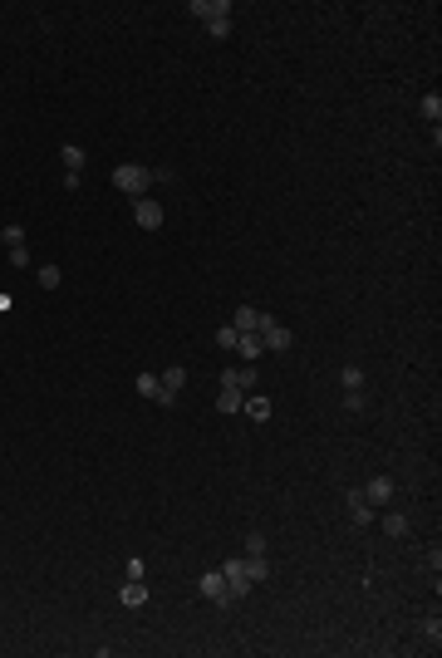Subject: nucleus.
<instances>
[{"mask_svg": "<svg viewBox=\"0 0 442 658\" xmlns=\"http://www.w3.org/2000/svg\"><path fill=\"white\" fill-rule=\"evenodd\" d=\"M133 221H138L143 231H163V207H158L153 197H138V202H133Z\"/></svg>", "mask_w": 442, "mask_h": 658, "instance_id": "obj_5", "label": "nucleus"}, {"mask_svg": "<svg viewBox=\"0 0 442 658\" xmlns=\"http://www.w3.org/2000/svg\"><path fill=\"white\" fill-rule=\"evenodd\" d=\"M364 496H369V506H389V501H394V477H384V472L369 477V482H364Z\"/></svg>", "mask_w": 442, "mask_h": 658, "instance_id": "obj_9", "label": "nucleus"}, {"mask_svg": "<svg viewBox=\"0 0 442 658\" xmlns=\"http://www.w3.org/2000/svg\"><path fill=\"white\" fill-rule=\"evenodd\" d=\"M231 379H236V389H241V394H251V389H256V369H251V364H246V369H231Z\"/></svg>", "mask_w": 442, "mask_h": 658, "instance_id": "obj_17", "label": "nucleus"}, {"mask_svg": "<svg viewBox=\"0 0 442 658\" xmlns=\"http://www.w3.org/2000/svg\"><path fill=\"white\" fill-rule=\"evenodd\" d=\"M143 575H148V560H143V555H133V560H128V580H143Z\"/></svg>", "mask_w": 442, "mask_h": 658, "instance_id": "obj_27", "label": "nucleus"}, {"mask_svg": "<svg viewBox=\"0 0 442 658\" xmlns=\"http://www.w3.org/2000/svg\"><path fill=\"white\" fill-rule=\"evenodd\" d=\"M221 575H226L231 600H246V595L256 590V580H251V570H246V560H226V565H221Z\"/></svg>", "mask_w": 442, "mask_h": 658, "instance_id": "obj_3", "label": "nucleus"}, {"mask_svg": "<svg viewBox=\"0 0 442 658\" xmlns=\"http://www.w3.org/2000/svg\"><path fill=\"white\" fill-rule=\"evenodd\" d=\"M236 354H241L246 364H256V359H261V354H265L261 334H256V329H251V334H241V339H236Z\"/></svg>", "mask_w": 442, "mask_h": 658, "instance_id": "obj_13", "label": "nucleus"}, {"mask_svg": "<svg viewBox=\"0 0 442 658\" xmlns=\"http://www.w3.org/2000/svg\"><path fill=\"white\" fill-rule=\"evenodd\" d=\"M241 413H246L251 423H265V418H270V398H261V394L246 398V403H241Z\"/></svg>", "mask_w": 442, "mask_h": 658, "instance_id": "obj_15", "label": "nucleus"}, {"mask_svg": "<svg viewBox=\"0 0 442 658\" xmlns=\"http://www.w3.org/2000/svg\"><path fill=\"white\" fill-rule=\"evenodd\" d=\"M384 530H389V535H408V516L389 511V516H384Z\"/></svg>", "mask_w": 442, "mask_h": 658, "instance_id": "obj_21", "label": "nucleus"}, {"mask_svg": "<svg viewBox=\"0 0 442 658\" xmlns=\"http://www.w3.org/2000/svg\"><path fill=\"white\" fill-rule=\"evenodd\" d=\"M344 408H349V413H364V408H369V398H364V389H359V394H344Z\"/></svg>", "mask_w": 442, "mask_h": 658, "instance_id": "obj_26", "label": "nucleus"}, {"mask_svg": "<svg viewBox=\"0 0 442 658\" xmlns=\"http://www.w3.org/2000/svg\"><path fill=\"white\" fill-rule=\"evenodd\" d=\"M197 20H221V15H231V0H192L187 5Z\"/></svg>", "mask_w": 442, "mask_h": 658, "instance_id": "obj_10", "label": "nucleus"}, {"mask_svg": "<svg viewBox=\"0 0 442 658\" xmlns=\"http://www.w3.org/2000/svg\"><path fill=\"white\" fill-rule=\"evenodd\" d=\"M423 634H428V639H433V649H438V639H442V624H438V619H428V624H423Z\"/></svg>", "mask_w": 442, "mask_h": 658, "instance_id": "obj_28", "label": "nucleus"}, {"mask_svg": "<svg viewBox=\"0 0 442 658\" xmlns=\"http://www.w3.org/2000/svg\"><path fill=\"white\" fill-rule=\"evenodd\" d=\"M339 384H344V394H359V389H364V369H344Z\"/></svg>", "mask_w": 442, "mask_h": 658, "instance_id": "obj_20", "label": "nucleus"}, {"mask_svg": "<svg viewBox=\"0 0 442 658\" xmlns=\"http://www.w3.org/2000/svg\"><path fill=\"white\" fill-rule=\"evenodd\" d=\"M344 511H349V521H354V526H374V506H369L364 486H354L349 496H344Z\"/></svg>", "mask_w": 442, "mask_h": 658, "instance_id": "obj_6", "label": "nucleus"}, {"mask_svg": "<svg viewBox=\"0 0 442 658\" xmlns=\"http://www.w3.org/2000/svg\"><path fill=\"white\" fill-rule=\"evenodd\" d=\"M59 280H64L59 265H40V285H44V290H59Z\"/></svg>", "mask_w": 442, "mask_h": 658, "instance_id": "obj_19", "label": "nucleus"}, {"mask_svg": "<svg viewBox=\"0 0 442 658\" xmlns=\"http://www.w3.org/2000/svg\"><path fill=\"white\" fill-rule=\"evenodd\" d=\"M138 394L158 398V408H163V379H158V374H138Z\"/></svg>", "mask_w": 442, "mask_h": 658, "instance_id": "obj_16", "label": "nucleus"}, {"mask_svg": "<svg viewBox=\"0 0 442 658\" xmlns=\"http://www.w3.org/2000/svg\"><path fill=\"white\" fill-rule=\"evenodd\" d=\"M182 389H187V369H182V364H168V369H163V408H173Z\"/></svg>", "mask_w": 442, "mask_h": 658, "instance_id": "obj_8", "label": "nucleus"}, {"mask_svg": "<svg viewBox=\"0 0 442 658\" xmlns=\"http://www.w3.org/2000/svg\"><path fill=\"white\" fill-rule=\"evenodd\" d=\"M59 158H64V168H69V173H84V168H88V153L79 148V143H64V148H59Z\"/></svg>", "mask_w": 442, "mask_h": 658, "instance_id": "obj_14", "label": "nucleus"}, {"mask_svg": "<svg viewBox=\"0 0 442 658\" xmlns=\"http://www.w3.org/2000/svg\"><path fill=\"white\" fill-rule=\"evenodd\" d=\"M236 339H241V334H236L231 324H221V329H217V344H221V349H236Z\"/></svg>", "mask_w": 442, "mask_h": 658, "instance_id": "obj_24", "label": "nucleus"}, {"mask_svg": "<svg viewBox=\"0 0 442 658\" xmlns=\"http://www.w3.org/2000/svg\"><path fill=\"white\" fill-rule=\"evenodd\" d=\"M418 108H423V118H428V123H438V118H442V98H438V93H428Z\"/></svg>", "mask_w": 442, "mask_h": 658, "instance_id": "obj_18", "label": "nucleus"}, {"mask_svg": "<svg viewBox=\"0 0 442 658\" xmlns=\"http://www.w3.org/2000/svg\"><path fill=\"white\" fill-rule=\"evenodd\" d=\"M197 595H202V600H212V605H221V610H226V605H236V600H231V590H226V575H221V570H207V575H202V580H197Z\"/></svg>", "mask_w": 442, "mask_h": 658, "instance_id": "obj_4", "label": "nucleus"}, {"mask_svg": "<svg viewBox=\"0 0 442 658\" xmlns=\"http://www.w3.org/2000/svg\"><path fill=\"white\" fill-rule=\"evenodd\" d=\"M261 324V309H251V305H236V314H231V329L236 334H251Z\"/></svg>", "mask_w": 442, "mask_h": 658, "instance_id": "obj_12", "label": "nucleus"}, {"mask_svg": "<svg viewBox=\"0 0 442 658\" xmlns=\"http://www.w3.org/2000/svg\"><path fill=\"white\" fill-rule=\"evenodd\" d=\"M256 334H261V344L265 349H275V354H285L290 344H295V334L275 319V314H261V324H256Z\"/></svg>", "mask_w": 442, "mask_h": 658, "instance_id": "obj_2", "label": "nucleus"}, {"mask_svg": "<svg viewBox=\"0 0 442 658\" xmlns=\"http://www.w3.org/2000/svg\"><path fill=\"white\" fill-rule=\"evenodd\" d=\"M241 403H246V394L236 389V379H231V369L221 374V394H217V413H241Z\"/></svg>", "mask_w": 442, "mask_h": 658, "instance_id": "obj_7", "label": "nucleus"}, {"mask_svg": "<svg viewBox=\"0 0 442 658\" xmlns=\"http://www.w3.org/2000/svg\"><path fill=\"white\" fill-rule=\"evenodd\" d=\"M246 555H265V535H261V530L246 535Z\"/></svg>", "mask_w": 442, "mask_h": 658, "instance_id": "obj_25", "label": "nucleus"}, {"mask_svg": "<svg viewBox=\"0 0 442 658\" xmlns=\"http://www.w3.org/2000/svg\"><path fill=\"white\" fill-rule=\"evenodd\" d=\"M113 187L138 202V197H148V187H153V168H143V163H118V168H113Z\"/></svg>", "mask_w": 442, "mask_h": 658, "instance_id": "obj_1", "label": "nucleus"}, {"mask_svg": "<svg viewBox=\"0 0 442 658\" xmlns=\"http://www.w3.org/2000/svg\"><path fill=\"white\" fill-rule=\"evenodd\" d=\"M0 241H5V246H10V251H15V246H25V231H20V226H15V221H10V226H5V231H0Z\"/></svg>", "mask_w": 442, "mask_h": 658, "instance_id": "obj_23", "label": "nucleus"}, {"mask_svg": "<svg viewBox=\"0 0 442 658\" xmlns=\"http://www.w3.org/2000/svg\"><path fill=\"white\" fill-rule=\"evenodd\" d=\"M118 605H123V610H143V605H148V585H143V580H128V585L118 590Z\"/></svg>", "mask_w": 442, "mask_h": 658, "instance_id": "obj_11", "label": "nucleus"}, {"mask_svg": "<svg viewBox=\"0 0 442 658\" xmlns=\"http://www.w3.org/2000/svg\"><path fill=\"white\" fill-rule=\"evenodd\" d=\"M207 35H212V40H226V35H231V15H221V20H207Z\"/></svg>", "mask_w": 442, "mask_h": 658, "instance_id": "obj_22", "label": "nucleus"}]
</instances>
